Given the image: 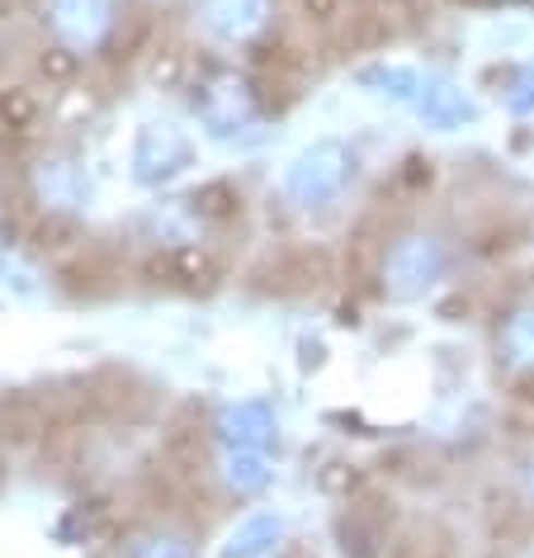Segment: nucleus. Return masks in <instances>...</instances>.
Returning <instances> with one entry per match:
<instances>
[{
    "mask_svg": "<svg viewBox=\"0 0 534 558\" xmlns=\"http://www.w3.org/2000/svg\"><path fill=\"white\" fill-rule=\"evenodd\" d=\"M44 66H52L58 76H66V72H72V58H44Z\"/></svg>",
    "mask_w": 534,
    "mask_h": 558,
    "instance_id": "f03ea898",
    "label": "nucleus"
},
{
    "mask_svg": "<svg viewBox=\"0 0 534 558\" xmlns=\"http://www.w3.org/2000/svg\"><path fill=\"white\" fill-rule=\"evenodd\" d=\"M511 351H515V360L534 365V313H520L511 323Z\"/></svg>",
    "mask_w": 534,
    "mask_h": 558,
    "instance_id": "f257e3e1",
    "label": "nucleus"
}]
</instances>
